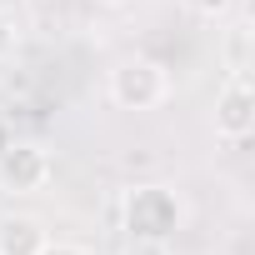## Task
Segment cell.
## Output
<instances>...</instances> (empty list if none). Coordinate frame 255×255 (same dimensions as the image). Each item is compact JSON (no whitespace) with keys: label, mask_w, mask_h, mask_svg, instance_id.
<instances>
[{"label":"cell","mask_w":255,"mask_h":255,"mask_svg":"<svg viewBox=\"0 0 255 255\" xmlns=\"http://www.w3.org/2000/svg\"><path fill=\"white\" fill-rule=\"evenodd\" d=\"M35 255H90L85 245H75V240H45Z\"/></svg>","instance_id":"8"},{"label":"cell","mask_w":255,"mask_h":255,"mask_svg":"<svg viewBox=\"0 0 255 255\" xmlns=\"http://www.w3.org/2000/svg\"><path fill=\"white\" fill-rule=\"evenodd\" d=\"M45 240L50 235L35 215H0V255H35Z\"/></svg>","instance_id":"5"},{"label":"cell","mask_w":255,"mask_h":255,"mask_svg":"<svg viewBox=\"0 0 255 255\" xmlns=\"http://www.w3.org/2000/svg\"><path fill=\"white\" fill-rule=\"evenodd\" d=\"M95 5H105V10H120V5H130V0H95Z\"/></svg>","instance_id":"11"},{"label":"cell","mask_w":255,"mask_h":255,"mask_svg":"<svg viewBox=\"0 0 255 255\" xmlns=\"http://www.w3.org/2000/svg\"><path fill=\"white\" fill-rule=\"evenodd\" d=\"M105 95L120 110H155V105L170 100V70L160 60H150V55H125V60L110 65Z\"/></svg>","instance_id":"2"},{"label":"cell","mask_w":255,"mask_h":255,"mask_svg":"<svg viewBox=\"0 0 255 255\" xmlns=\"http://www.w3.org/2000/svg\"><path fill=\"white\" fill-rule=\"evenodd\" d=\"M125 255H175V250H170V245H150V240H130Z\"/></svg>","instance_id":"9"},{"label":"cell","mask_w":255,"mask_h":255,"mask_svg":"<svg viewBox=\"0 0 255 255\" xmlns=\"http://www.w3.org/2000/svg\"><path fill=\"white\" fill-rule=\"evenodd\" d=\"M210 125H215V135L230 140V145L250 140V130H255V90H250V75H245V70H230L225 85L215 90Z\"/></svg>","instance_id":"3"},{"label":"cell","mask_w":255,"mask_h":255,"mask_svg":"<svg viewBox=\"0 0 255 255\" xmlns=\"http://www.w3.org/2000/svg\"><path fill=\"white\" fill-rule=\"evenodd\" d=\"M185 225V200L170 185H130L120 200V230L130 240H150V245H170Z\"/></svg>","instance_id":"1"},{"label":"cell","mask_w":255,"mask_h":255,"mask_svg":"<svg viewBox=\"0 0 255 255\" xmlns=\"http://www.w3.org/2000/svg\"><path fill=\"white\" fill-rule=\"evenodd\" d=\"M50 175H55L50 155L40 145H30V140L0 150V190H10V195H40L50 185Z\"/></svg>","instance_id":"4"},{"label":"cell","mask_w":255,"mask_h":255,"mask_svg":"<svg viewBox=\"0 0 255 255\" xmlns=\"http://www.w3.org/2000/svg\"><path fill=\"white\" fill-rule=\"evenodd\" d=\"M225 60H230V70H245V20H235L225 30Z\"/></svg>","instance_id":"6"},{"label":"cell","mask_w":255,"mask_h":255,"mask_svg":"<svg viewBox=\"0 0 255 255\" xmlns=\"http://www.w3.org/2000/svg\"><path fill=\"white\" fill-rule=\"evenodd\" d=\"M225 5H230V0H200V10H205V15H220Z\"/></svg>","instance_id":"10"},{"label":"cell","mask_w":255,"mask_h":255,"mask_svg":"<svg viewBox=\"0 0 255 255\" xmlns=\"http://www.w3.org/2000/svg\"><path fill=\"white\" fill-rule=\"evenodd\" d=\"M15 50H20V25H15V15L0 10V65H5Z\"/></svg>","instance_id":"7"}]
</instances>
